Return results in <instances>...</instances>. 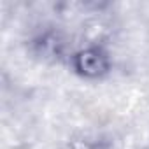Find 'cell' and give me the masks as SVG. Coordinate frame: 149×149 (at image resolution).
<instances>
[{"label": "cell", "instance_id": "obj_1", "mask_svg": "<svg viewBox=\"0 0 149 149\" xmlns=\"http://www.w3.org/2000/svg\"><path fill=\"white\" fill-rule=\"evenodd\" d=\"M74 65H76V70L81 74V76L86 77H100L104 74L109 72L111 61L107 53L98 47V46H91L86 47L83 51H79L74 58Z\"/></svg>", "mask_w": 149, "mask_h": 149}]
</instances>
